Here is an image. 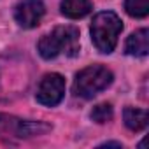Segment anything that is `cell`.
<instances>
[{
  "label": "cell",
  "mask_w": 149,
  "mask_h": 149,
  "mask_svg": "<svg viewBox=\"0 0 149 149\" xmlns=\"http://www.w3.org/2000/svg\"><path fill=\"white\" fill-rule=\"evenodd\" d=\"M123 119L128 130L132 132H140L147 126V111L146 109H135V107H126L123 111Z\"/></svg>",
  "instance_id": "obj_8"
},
{
  "label": "cell",
  "mask_w": 149,
  "mask_h": 149,
  "mask_svg": "<svg viewBox=\"0 0 149 149\" xmlns=\"http://www.w3.org/2000/svg\"><path fill=\"white\" fill-rule=\"evenodd\" d=\"M63 95H65V79L60 74H46L39 83L35 98L39 104L46 107H53L61 102Z\"/></svg>",
  "instance_id": "obj_4"
},
{
  "label": "cell",
  "mask_w": 149,
  "mask_h": 149,
  "mask_svg": "<svg viewBox=\"0 0 149 149\" xmlns=\"http://www.w3.org/2000/svg\"><path fill=\"white\" fill-rule=\"evenodd\" d=\"M105 146H109V147H111V146H114V147H121L119 142H105V144H102V147H105Z\"/></svg>",
  "instance_id": "obj_11"
},
{
  "label": "cell",
  "mask_w": 149,
  "mask_h": 149,
  "mask_svg": "<svg viewBox=\"0 0 149 149\" xmlns=\"http://www.w3.org/2000/svg\"><path fill=\"white\" fill-rule=\"evenodd\" d=\"M79 49V30L76 26H58L39 40V53L44 60H53L61 53L76 56Z\"/></svg>",
  "instance_id": "obj_1"
},
{
  "label": "cell",
  "mask_w": 149,
  "mask_h": 149,
  "mask_svg": "<svg viewBox=\"0 0 149 149\" xmlns=\"http://www.w3.org/2000/svg\"><path fill=\"white\" fill-rule=\"evenodd\" d=\"M123 30V21L118 18V14L105 11V13H98L93 21H91V40L95 44V47L100 53H112L116 44H118V37Z\"/></svg>",
  "instance_id": "obj_2"
},
{
  "label": "cell",
  "mask_w": 149,
  "mask_h": 149,
  "mask_svg": "<svg viewBox=\"0 0 149 149\" xmlns=\"http://www.w3.org/2000/svg\"><path fill=\"white\" fill-rule=\"evenodd\" d=\"M112 72L104 65H90L83 68L74 81V93L81 98H93L112 84Z\"/></svg>",
  "instance_id": "obj_3"
},
{
  "label": "cell",
  "mask_w": 149,
  "mask_h": 149,
  "mask_svg": "<svg viewBox=\"0 0 149 149\" xmlns=\"http://www.w3.org/2000/svg\"><path fill=\"white\" fill-rule=\"evenodd\" d=\"M125 9L132 18H146L149 14V0H126Z\"/></svg>",
  "instance_id": "obj_9"
},
{
  "label": "cell",
  "mask_w": 149,
  "mask_h": 149,
  "mask_svg": "<svg viewBox=\"0 0 149 149\" xmlns=\"http://www.w3.org/2000/svg\"><path fill=\"white\" fill-rule=\"evenodd\" d=\"M126 53L132 56H146L149 53V32L147 28H140L133 32L126 40Z\"/></svg>",
  "instance_id": "obj_6"
},
{
  "label": "cell",
  "mask_w": 149,
  "mask_h": 149,
  "mask_svg": "<svg viewBox=\"0 0 149 149\" xmlns=\"http://www.w3.org/2000/svg\"><path fill=\"white\" fill-rule=\"evenodd\" d=\"M46 7L40 0H21L14 7V19L23 28H33L40 23Z\"/></svg>",
  "instance_id": "obj_5"
},
{
  "label": "cell",
  "mask_w": 149,
  "mask_h": 149,
  "mask_svg": "<svg viewBox=\"0 0 149 149\" xmlns=\"http://www.w3.org/2000/svg\"><path fill=\"white\" fill-rule=\"evenodd\" d=\"M90 116H91V119H93L95 123H100V125H104V123H107V121H111V119H112V116H114V111H112V105H111V104L104 102V104H98V105H95Z\"/></svg>",
  "instance_id": "obj_10"
},
{
  "label": "cell",
  "mask_w": 149,
  "mask_h": 149,
  "mask_svg": "<svg viewBox=\"0 0 149 149\" xmlns=\"http://www.w3.org/2000/svg\"><path fill=\"white\" fill-rule=\"evenodd\" d=\"M61 14L70 19H79L91 13V2L90 0H61L60 4Z\"/></svg>",
  "instance_id": "obj_7"
}]
</instances>
